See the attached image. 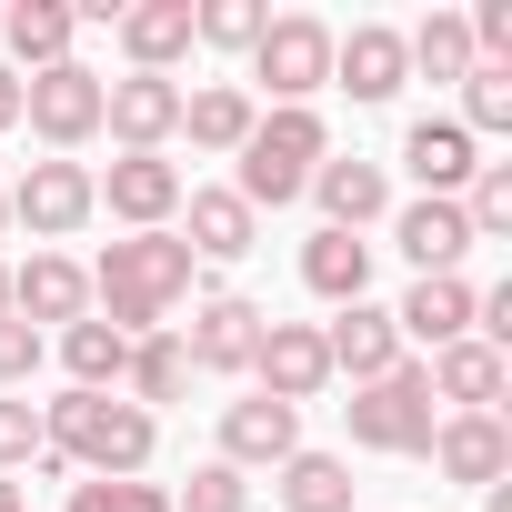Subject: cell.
<instances>
[{
	"label": "cell",
	"mask_w": 512,
	"mask_h": 512,
	"mask_svg": "<svg viewBox=\"0 0 512 512\" xmlns=\"http://www.w3.org/2000/svg\"><path fill=\"white\" fill-rule=\"evenodd\" d=\"M0 201H11V221L31 231V241H71L91 211H101V191H91V161H31L11 191H0Z\"/></svg>",
	"instance_id": "6"
},
{
	"label": "cell",
	"mask_w": 512,
	"mask_h": 512,
	"mask_svg": "<svg viewBox=\"0 0 512 512\" xmlns=\"http://www.w3.org/2000/svg\"><path fill=\"white\" fill-rule=\"evenodd\" d=\"M41 352H51V342H41L31 322H0V392H21V382L41 372Z\"/></svg>",
	"instance_id": "36"
},
{
	"label": "cell",
	"mask_w": 512,
	"mask_h": 512,
	"mask_svg": "<svg viewBox=\"0 0 512 512\" xmlns=\"http://www.w3.org/2000/svg\"><path fill=\"white\" fill-rule=\"evenodd\" d=\"M0 322H11V272H0Z\"/></svg>",
	"instance_id": "41"
},
{
	"label": "cell",
	"mask_w": 512,
	"mask_h": 512,
	"mask_svg": "<svg viewBox=\"0 0 512 512\" xmlns=\"http://www.w3.org/2000/svg\"><path fill=\"white\" fill-rule=\"evenodd\" d=\"M191 11H201V0H131V11H111L131 71H161V81H171V61L191 51Z\"/></svg>",
	"instance_id": "22"
},
{
	"label": "cell",
	"mask_w": 512,
	"mask_h": 512,
	"mask_svg": "<svg viewBox=\"0 0 512 512\" xmlns=\"http://www.w3.org/2000/svg\"><path fill=\"white\" fill-rule=\"evenodd\" d=\"M322 352H332V382L352 372V392L362 382H382V372H402L412 352H402V332H392V312L382 302H342V322H322Z\"/></svg>",
	"instance_id": "13"
},
{
	"label": "cell",
	"mask_w": 512,
	"mask_h": 512,
	"mask_svg": "<svg viewBox=\"0 0 512 512\" xmlns=\"http://www.w3.org/2000/svg\"><path fill=\"white\" fill-rule=\"evenodd\" d=\"M262 31H272L262 0H201V11H191V41H211V51H251Z\"/></svg>",
	"instance_id": "31"
},
{
	"label": "cell",
	"mask_w": 512,
	"mask_h": 512,
	"mask_svg": "<svg viewBox=\"0 0 512 512\" xmlns=\"http://www.w3.org/2000/svg\"><path fill=\"white\" fill-rule=\"evenodd\" d=\"M101 131H111L121 151H161V141L181 131V81H161V71L101 81Z\"/></svg>",
	"instance_id": "11"
},
{
	"label": "cell",
	"mask_w": 512,
	"mask_h": 512,
	"mask_svg": "<svg viewBox=\"0 0 512 512\" xmlns=\"http://www.w3.org/2000/svg\"><path fill=\"white\" fill-rule=\"evenodd\" d=\"M61 362H71V392H121V362H131V342H121L101 312H81V322L61 332Z\"/></svg>",
	"instance_id": "28"
},
{
	"label": "cell",
	"mask_w": 512,
	"mask_h": 512,
	"mask_svg": "<svg viewBox=\"0 0 512 512\" xmlns=\"http://www.w3.org/2000/svg\"><path fill=\"white\" fill-rule=\"evenodd\" d=\"M432 462L452 482L492 492V482H512V422L502 412H452V422H432Z\"/></svg>",
	"instance_id": "14"
},
{
	"label": "cell",
	"mask_w": 512,
	"mask_h": 512,
	"mask_svg": "<svg viewBox=\"0 0 512 512\" xmlns=\"http://www.w3.org/2000/svg\"><path fill=\"white\" fill-rule=\"evenodd\" d=\"M342 422H352L362 452H432V382H422V362L362 382V392L342 402Z\"/></svg>",
	"instance_id": "4"
},
{
	"label": "cell",
	"mask_w": 512,
	"mask_h": 512,
	"mask_svg": "<svg viewBox=\"0 0 512 512\" xmlns=\"http://www.w3.org/2000/svg\"><path fill=\"white\" fill-rule=\"evenodd\" d=\"M0 41H11L21 71H61L71 41H81V11L71 0H11V11H0Z\"/></svg>",
	"instance_id": "24"
},
{
	"label": "cell",
	"mask_w": 512,
	"mask_h": 512,
	"mask_svg": "<svg viewBox=\"0 0 512 512\" xmlns=\"http://www.w3.org/2000/svg\"><path fill=\"white\" fill-rule=\"evenodd\" d=\"M332 81H342L352 101H392V91L412 81V61H402V31H382V21H362V31H332Z\"/></svg>",
	"instance_id": "18"
},
{
	"label": "cell",
	"mask_w": 512,
	"mask_h": 512,
	"mask_svg": "<svg viewBox=\"0 0 512 512\" xmlns=\"http://www.w3.org/2000/svg\"><path fill=\"white\" fill-rule=\"evenodd\" d=\"M41 442L71 472H91V482H141L161 422L141 402H121V392H61V402H41Z\"/></svg>",
	"instance_id": "1"
},
{
	"label": "cell",
	"mask_w": 512,
	"mask_h": 512,
	"mask_svg": "<svg viewBox=\"0 0 512 512\" xmlns=\"http://www.w3.org/2000/svg\"><path fill=\"white\" fill-rule=\"evenodd\" d=\"M262 302H241V292H201L191 302V322H181V352H191V372H251V342H262Z\"/></svg>",
	"instance_id": "8"
},
{
	"label": "cell",
	"mask_w": 512,
	"mask_h": 512,
	"mask_svg": "<svg viewBox=\"0 0 512 512\" xmlns=\"http://www.w3.org/2000/svg\"><path fill=\"white\" fill-rule=\"evenodd\" d=\"M312 201H322V231H372L382 211H392V181H382V161H322L312 171Z\"/></svg>",
	"instance_id": "20"
},
{
	"label": "cell",
	"mask_w": 512,
	"mask_h": 512,
	"mask_svg": "<svg viewBox=\"0 0 512 512\" xmlns=\"http://www.w3.org/2000/svg\"><path fill=\"white\" fill-rule=\"evenodd\" d=\"M272 492H282V512H352V462L342 452H292Z\"/></svg>",
	"instance_id": "29"
},
{
	"label": "cell",
	"mask_w": 512,
	"mask_h": 512,
	"mask_svg": "<svg viewBox=\"0 0 512 512\" xmlns=\"http://www.w3.org/2000/svg\"><path fill=\"white\" fill-rule=\"evenodd\" d=\"M251 91H231V81H211V91H181V131L201 141V151H241L251 141Z\"/></svg>",
	"instance_id": "27"
},
{
	"label": "cell",
	"mask_w": 512,
	"mask_h": 512,
	"mask_svg": "<svg viewBox=\"0 0 512 512\" xmlns=\"http://www.w3.org/2000/svg\"><path fill=\"white\" fill-rule=\"evenodd\" d=\"M0 231H11V201H0Z\"/></svg>",
	"instance_id": "42"
},
{
	"label": "cell",
	"mask_w": 512,
	"mask_h": 512,
	"mask_svg": "<svg viewBox=\"0 0 512 512\" xmlns=\"http://www.w3.org/2000/svg\"><path fill=\"white\" fill-rule=\"evenodd\" d=\"M462 221H472V241H502L512 231V161H482L462 181Z\"/></svg>",
	"instance_id": "32"
},
{
	"label": "cell",
	"mask_w": 512,
	"mask_h": 512,
	"mask_svg": "<svg viewBox=\"0 0 512 512\" xmlns=\"http://www.w3.org/2000/svg\"><path fill=\"white\" fill-rule=\"evenodd\" d=\"M71 512H171L161 482H71Z\"/></svg>",
	"instance_id": "35"
},
{
	"label": "cell",
	"mask_w": 512,
	"mask_h": 512,
	"mask_svg": "<svg viewBox=\"0 0 512 512\" xmlns=\"http://www.w3.org/2000/svg\"><path fill=\"white\" fill-rule=\"evenodd\" d=\"M181 251H191V262H241V251L251 241H262V211H251L241 191H181Z\"/></svg>",
	"instance_id": "15"
},
{
	"label": "cell",
	"mask_w": 512,
	"mask_h": 512,
	"mask_svg": "<svg viewBox=\"0 0 512 512\" xmlns=\"http://www.w3.org/2000/svg\"><path fill=\"white\" fill-rule=\"evenodd\" d=\"M422 382H432V402H462V412H492V402H502V382H512V362H502L492 342H472V332H462V342H442V352L422 362Z\"/></svg>",
	"instance_id": "21"
},
{
	"label": "cell",
	"mask_w": 512,
	"mask_h": 512,
	"mask_svg": "<svg viewBox=\"0 0 512 512\" xmlns=\"http://www.w3.org/2000/svg\"><path fill=\"white\" fill-rule=\"evenodd\" d=\"M482 512H512V482H492V492H482Z\"/></svg>",
	"instance_id": "40"
},
{
	"label": "cell",
	"mask_w": 512,
	"mask_h": 512,
	"mask_svg": "<svg viewBox=\"0 0 512 512\" xmlns=\"http://www.w3.org/2000/svg\"><path fill=\"white\" fill-rule=\"evenodd\" d=\"M402 61H412L422 81H462V71H472V31H462V11H432L422 31H402Z\"/></svg>",
	"instance_id": "30"
},
{
	"label": "cell",
	"mask_w": 512,
	"mask_h": 512,
	"mask_svg": "<svg viewBox=\"0 0 512 512\" xmlns=\"http://www.w3.org/2000/svg\"><path fill=\"white\" fill-rule=\"evenodd\" d=\"M91 191H101V211L131 221V231H171V211H181V171H171L161 151H121L111 171H91Z\"/></svg>",
	"instance_id": "10"
},
{
	"label": "cell",
	"mask_w": 512,
	"mask_h": 512,
	"mask_svg": "<svg viewBox=\"0 0 512 512\" xmlns=\"http://www.w3.org/2000/svg\"><path fill=\"white\" fill-rule=\"evenodd\" d=\"M81 312H91V272H81V262H61V251H31V262L11 272V322H31V332L61 322V332H71Z\"/></svg>",
	"instance_id": "16"
},
{
	"label": "cell",
	"mask_w": 512,
	"mask_h": 512,
	"mask_svg": "<svg viewBox=\"0 0 512 512\" xmlns=\"http://www.w3.org/2000/svg\"><path fill=\"white\" fill-rule=\"evenodd\" d=\"M11 121H21V71L0 61V131H11Z\"/></svg>",
	"instance_id": "38"
},
{
	"label": "cell",
	"mask_w": 512,
	"mask_h": 512,
	"mask_svg": "<svg viewBox=\"0 0 512 512\" xmlns=\"http://www.w3.org/2000/svg\"><path fill=\"white\" fill-rule=\"evenodd\" d=\"M292 452H302V412H292V402L251 392V402L221 412V462H231V472H282Z\"/></svg>",
	"instance_id": "12"
},
{
	"label": "cell",
	"mask_w": 512,
	"mask_h": 512,
	"mask_svg": "<svg viewBox=\"0 0 512 512\" xmlns=\"http://www.w3.org/2000/svg\"><path fill=\"white\" fill-rule=\"evenodd\" d=\"M0 512H31V492H21V482H11V472H0Z\"/></svg>",
	"instance_id": "39"
},
{
	"label": "cell",
	"mask_w": 512,
	"mask_h": 512,
	"mask_svg": "<svg viewBox=\"0 0 512 512\" xmlns=\"http://www.w3.org/2000/svg\"><path fill=\"white\" fill-rule=\"evenodd\" d=\"M181 392H191V352H181V332H141L131 362H121V402L161 412V402H181Z\"/></svg>",
	"instance_id": "26"
},
{
	"label": "cell",
	"mask_w": 512,
	"mask_h": 512,
	"mask_svg": "<svg viewBox=\"0 0 512 512\" xmlns=\"http://www.w3.org/2000/svg\"><path fill=\"white\" fill-rule=\"evenodd\" d=\"M251 81H262L282 111H312V91L332 81V31L312 11H282L262 41H251Z\"/></svg>",
	"instance_id": "5"
},
{
	"label": "cell",
	"mask_w": 512,
	"mask_h": 512,
	"mask_svg": "<svg viewBox=\"0 0 512 512\" xmlns=\"http://www.w3.org/2000/svg\"><path fill=\"white\" fill-rule=\"evenodd\" d=\"M241 161V201L251 211H282V201H302L312 191V171L332 161V131H322V111H262V121H251V141L231 151Z\"/></svg>",
	"instance_id": "3"
},
{
	"label": "cell",
	"mask_w": 512,
	"mask_h": 512,
	"mask_svg": "<svg viewBox=\"0 0 512 512\" xmlns=\"http://www.w3.org/2000/svg\"><path fill=\"white\" fill-rule=\"evenodd\" d=\"M472 302H482V292H472L462 272H442V282H412V292H402V312H392L402 352H412V342H432V352H442V342H462V332H472Z\"/></svg>",
	"instance_id": "23"
},
{
	"label": "cell",
	"mask_w": 512,
	"mask_h": 512,
	"mask_svg": "<svg viewBox=\"0 0 512 512\" xmlns=\"http://www.w3.org/2000/svg\"><path fill=\"white\" fill-rule=\"evenodd\" d=\"M41 452V402H0V472Z\"/></svg>",
	"instance_id": "37"
},
{
	"label": "cell",
	"mask_w": 512,
	"mask_h": 512,
	"mask_svg": "<svg viewBox=\"0 0 512 512\" xmlns=\"http://www.w3.org/2000/svg\"><path fill=\"white\" fill-rule=\"evenodd\" d=\"M302 282L342 312V302H372V241L362 231H312L302 241Z\"/></svg>",
	"instance_id": "25"
},
{
	"label": "cell",
	"mask_w": 512,
	"mask_h": 512,
	"mask_svg": "<svg viewBox=\"0 0 512 512\" xmlns=\"http://www.w3.org/2000/svg\"><path fill=\"white\" fill-rule=\"evenodd\" d=\"M21 121L51 141V161H71V151L101 131V71H81V61L31 71V81H21Z\"/></svg>",
	"instance_id": "7"
},
{
	"label": "cell",
	"mask_w": 512,
	"mask_h": 512,
	"mask_svg": "<svg viewBox=\"0 0 512 512\" xmlns=\"http://www.w3.org/2000/svg\"><path fill=\"white\" fill-rule=\"evenodd\" d=\"M402 171L422 181V201H462V181L482 171V141L462 121H412L402 131Z\"/></svg>",
	"instance_id": "17"
},
{
	"label": "cell",
	"mask_w": 512,
	"mask_h": 512,
	"mask_svg": "<svg viewBox=\"0 0 512 512\" xmlns=\"http://www.w3.org/2000/svg\"><path fill=\"white\" fill-rule=\"evenodd\" d=\"M251 382H262L272 402H312L332 382V352H322V322H262V342H251Z\"/></svg>",
	"instance_id": "9"
},
{
	"label": "cell",
	"mask_w": 512,
	"mask_h": 512,
	"mask_svg": "<svg viewBox=\"0 0 512 512\" xmlns=\"http://www.w3.org/2000/svg\"><path fill=\"white\" fill-rule=\"evenodd\" d=\"M392 241H402L412 282H442V272H462V251H472V221H462V201H412V211L392 221Z\"/></svg>",
	"instance_id": "19"
},
{
	"label": "cell",
	"mask_w": 512,
	"mask_h": 512,
	"mask_svg": "<svg viewBox=\"0 0 512 512\" xmlns=\"http://www.w3.org/2000/svg\"><path fill=\"white\" fill-rule=\"evenodd\" d=\"M181 292H191V251H181V231H131V241L101 251V272H91V302H101V322H111L121 342L171 332V302H181Z\"/></svg>",
	"instance_id": "2"
},
{
	"label": "cell",
	"mask_w": 512,
	"mask_h": 512,
	"mask_svg": "<svg viewBox=\"0 0 512 512\" xmlns=\"http://www.w3.org/2000/svg\"><path fill=\"white\" fill-rule=\"evenodd\" d=\"M462 131H472V141H482V131H512V71H492V61L462 71Z\"/></svg>",
	"instance_id": "33"
},
{
	"label": "cell",
	"mask_w": 512,
	"mask_h": 512,
	"mask_svg": "<svg viewBox=\"0 0 512 512\" xmlns=\"http://www.w3.org/2000/svg\"><path fill=\"white\" fill-rule=\"evenodd\" d=\"M171 512H251V482H241L231 462H201V472L171 492Z\"/></svg>",
	"instance_id": "34"
}]
</instances>
